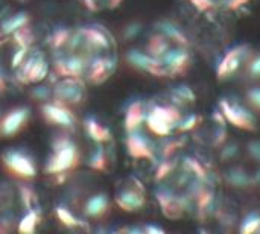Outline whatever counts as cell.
Wrapping results in <instances>:
<instances>
[{"label":"cell","instance_id":"6da1fadb","mask_svg":"<svg viewBox=\"0 0 260 234\" xmlns=\"http://www.w3.org/2000/svg\"><path fill=\"white\" fill-rule=\"evenodd\" d=\"M154 178L157 203L171 221L200 222L219 196L218 174L201 157L180 154L165 160Z\"/></svg>","mask_w":260,"mask_h":234},{"label":"cell","instance_id":"ba28073f","mask_svg":"<svg viewBox=\"0 0 260 234\" xmlns=\"http://www.w3.org/2000/svg\"><path fill=\"white\" fill-rule=\"evenodd\" d=\"M114 199L117 207L126 213L142 210L146 204V190L143 183L136 177H129L126 184L117 192Z\"/></svg>","mask_w":260,"mask_h":234},{"label":"cell","instance_id":"ffe728a7","mask_svg":"<svg viewBox=\"0 0 260 234\" xmlns=\"http://www.w3.org/2000/svg\"><path fill=\"white\" fill-rule=\"evenodd\" d=\"M12 35H14L15 43H17L18 47H30L32 43H34V40H35L34 32H32V29L27 24L23 26V27H20L18 30H15Z\"/></svg>","mask_w":260,"mask_h":234},{"label":"cell","instance_id":"9c48e42d","mask_svg":"<svg viewBox=\"0 0 260 234\" xmlns=\"http://www.w3.org/2000/svg\"><path fill=\"white\" fill-rule=\"evenodd\" d=\"M2 161L5 169L21 180H32L37 175V168L35 163L32 161V158L23 152V151H17V149H9L6 152H3L2 155Z\"/></svg>","mask_w":260,"mask_h":234},{"label":"cell","instance_id":"5bb4252c","mask_svg":"<svg viewBox=\"0 0 260 234\" xmlns=\"http://www.w3.org/2000/svg\"><path fill=\"white\" fill-rule=\"evenodd\" d=\"M145 113H146V104L142 101L133 102L125 114V129L126 132L139 129L145 122Z\"/></svg>","mask_w":260,"mask_h":234},{"label":"cell","instance_id":"5b68a950","mask_svg":"<svg viewBox=\"0 0 260 234\" xmlns=\"http://www.w3.org/2000/svg\"><path fill=\"white\" fill-rule=\"evenodd\" d=\"M227 128L229 123L219 110L212 113L210 116L200 117L197 126L190 132V139L200 149L204 151H218L227 142Z\"/></svg>","mask_w":260,"mask_h":234},{"label":"cell","instance_id":"cb8c5ba5","mask_svg":"<svg viewBox=\"0 0 260 234\" xmlns=\"http://www.w3.org/2000/svg\"><path fill=\"white\" fill-rule=\"evenodd\" d=\"M32 97H37V101H47L50 97V90L47 87H37L32 90Z\"/></svg>","mask_w":260,"mask_h":234},{"label":"cell","instance_id":"2e32d148","mask_svg":"<svg viewBox=\"0 0 260 234\" xmlns=\"http://www.w3.org/2000/svg\"><path fill=\"white\" fill-rule=\"evenodd\" d=\"M85 129H87V134L94 140V142H108L111 139V132L107 126L101 125L96 119L93 117H88L85 120Z\"/></svg>","mask_w":260,"mask_h":234},{"label":"cell","instance_id":"30bf717a","mask_svg":"<svg viewBox=\"0 0 260 234\" xmlns=\"http://www.w3.org/2000/svg\"><path fill=\"white\" fill-rule=\"evenodd\" d=\"M189 3L207 17H224L242 11L251 0H189Z\"/></svg>","mask_w":260,"mask_h":234},{"label":"cell","instance_id":"d6986e66","mask_svg":"<svg viewBox=\"0 0 260 234\" xmlns=\"http://www.w3.org/2000/svg\"><path fill=\"white\" fill-rule=\"evenodd\" d=\"M241 233H260V213L253 212L247 215L242 221L241 225L238 227Z\"/></svg>","mask_w":260,"mask_h":234},{"label":"cell","instance_id":"52a82bcc","mask_svg":"<svg viewBox=\"0 0 260 234\" xmlns=\"http://www.w3.org/2000/svg\"><path fill=\"white\" fill-rule=\"evenodd\" d=\"M85 96V84L79 76H59L52 90V99L61 105H78Z\"/></svg>","mask_w":260,"mask_h":234},{"label":"cell","instance_id":"277c9868","mask_svg":"<svg viewBox=\"0 0 260 234\" xmlns=\"http://www.w3.org/2000/svg\"><path fill=\"white\" fill-rule=\"evenodd\" d=\"M222 181L235 189H260V139L225 142L218 152Z\"/></svg>","mask_w":260,"mask_h":234},{"label":"cell","instance_id":"8992f818","mask_svg":"<svg viewBox=\"0 0 260 234\" xmlns=\"http://www.w3.org/2000/svg\"><path fill=\"white\" fill-rule=\"evenodd\" d=\"M52 149H53L52 155L49 157L44 168L46 174L61 175L78 166L79 152L75 143L69 137H56L52 145Z\"/></svg>","mask_w":260,"mask_h":234},{"label":"cell","instance_id":"44dd1931","mask_svg":"<svg viewBox=\"0 0 260 234\" xmlns=\"http://www.w3.org/2000/svg\"><path fill=\"white\" fill-rule=\"evenodd\" d=\"M20 196H21V201H23V206L27 210H37L35 206L38 203L37 199V195L35 192L30 189V187H26V186H20Z\"/></svg>","mask_w":260,"mask_h":234},{"label":"cell","instance_id":"d4e9b609","mask_svg":"<svg viewBox=\"0 0 260 234\" xmlns=\"http://www.w3.org/2000/svg\"><path fill=\"white\" fill-rule=\"evenodd\" d=\"M122 2H123V0H104L105 6H108V8H111V9L117 8Z\"/></svg>","mask_w":260,"mask_h":234},{"label":"cell","instance_id":"603a6c76","mask_svg":"<svg viewBox=\"0 0 260 234\" xmlns=\"http://www.w3.org/2000/svg\"><path fill=\"white\" fill-rule=\"evenodd\" d=\"M93 169L96 171H105L107 169V164H108V157H107V152L99 148L98 151H94V154L90 157V163H88Z\"/></svg>","mask_w":260,"mask_h":234},{"label":"cell","instance_id":"3957f363","mask_svg":"<svg viewBox=\"0 0 260 234\" xmlns=\"http://www.w3.org/2000/svg\"><path fill=\"white\" fill-rule=\"evenodd\" d=\"M216 76L230 85L225 94L236 99L260 125V44H238L225 52L218 64Z\"/></svg>","mask_w":260,"mask_h":234},{"label":"cell","instance_id":"7c38bea8","mask_svg":"<svg viewBox=\"0 0 260 234\" xmlns=\"http://www.w3.org/2000/svg\"><path fill=\"white\" fill-rule=\"evenodd\" d=\"M41 111L47 123H52L61 128H70L75 123V117L66 105H61L56 102H46L41 107Z\"/></svg>","mask_w":260,"mask_h":234},{"label":"cell","instance_id":"9a60e30c","mask_svg":"<svg viewBox=\"0 0 260 234\" xmlns=\"http://www.w3.org/2000/svg\"><path fill=\"white\" fill-rule=\"evenodd\" d=\"M108 207H110V201H108L107 195L99 193V195H94L87 199V203L84 206V213L88 218L98 219V218H102L108 212Z\"/></svg>","mask_w":260,"mask_h":234},{"label":"cell","instance_id":"e0dca14e","mask_svg":"<svg viewBox=\"0 0 260 234\" xmlns=\"http://www.w3.org/2000/svg\"><path fill=\"white\" fill-rule=\"evenodd\" d=\"M29 23V15L24 14V12H20V14H15L12 17H9L8 20H5L2 23V32L5 35H12L15 30H18L20 27L26 26Z\"/></svg>","mask_w":260,"mask_h":234},{"label":"cell","instance_id":"ac0fdd59","mask_svg":"<svg viewBox=\"0 0 260 234\" xmlns=\"http://www.w3.org/2000/svg\"><path fill=\"white\" fill-rule=\"evenodd\" d=\"M40 222V215H38V210H27L26 215L21 218V221L18 222V231L20 233H34L37 225Z\"/></svg>","mask_w":260,"mask_h":234},{"label":"cell","instance_id":"8fae6325","mask_svg":"<svg viewBox=\"0 0 260 234\" xmlns=\"http://www.w3.org/2000/svg\"><path fill=\"white\" fill-rule=\"evenodd\" d=\"M49 73V64L43 53H34L26 56V59L17 67V78L21 82L38 84L46 79Z\"/></svg>","mask_w":260,"mask_h":234},{"label":"cell","instance_id":"7a4b0ae2","mask_svg":"<svg viewBox=\"0 0 260 234\" xmlns=\"http://www.w3.org/2000/svg\"><path fill=\"white\" fill-rule=\"evenodd\" d=\"M126 59L136 69L157 78H177L192 64V47L186 34L171 21H158L143 49H133Z\"/></svg>","mask_w":260,"mask_h":234},{"label":"cell","instance_id":"4fadbf2b","mask_svg":"<svg viewBox=\"0 0 260 234\" xmlns=\"http://www.w3.org/2000/svg\"><path fill=\"white\" fill-rule=\"evenodd\" d=\"M29 120V110L27 108H15L9 111L0 120V136L3 139L15 136Z\"/></svg>","mask_w":260,"mask_h":234},{"label":"cell","instance_id":"7402d4cb","mask_svg":"<svg viewBox=\"0 0 260 234\" xmlns=\"http://www.w3.org/2000/svg\"><path fill=\"white\" fill-rule=\"evenodd\" d=\"M56 216H58V219L61 221L62 225L70 227V228H75V227H78V225L82 224V222L78 221V219L73 216V213H72L70 210H67L66 207H56Z\"/></svg>","mask_w":260,"mask_h":234}]
</instances>
